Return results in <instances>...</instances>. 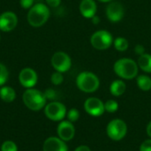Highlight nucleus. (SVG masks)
<instances>
[{"label":"nucleus","instance_id":"f257e3e1","mask_svg":"<svg viewBox=\"0 0 151 151\" xmlns=\"http://www.w3.org/2000/svg\"><path fill=\"white\" fill-rule=\"evenodd\" d=\"M113 70L115 73L125 80H132L138 74V64L131 58H120L115 62Z\"/></svg>","mask_w":151,"mask_h":151},{"label":"nucleus","instance_id":"f03ea898","mask_svg":"<svg viewBox=\"0 0 151 151\" xmlns=\"http://www.w3.org/2000/svg\"><path fill=\"white\" fill-rule=\"evenodd\" d=\"M50 18V10L44 4L39 3L33 5L27 13V21L34 27L44 25Z\"/></svg>","mask_w":151,"mask_h":151},{"label":"nucleus","instance_id":"7ed1b4c3","mask_svg":"<svg viewBox=\"0 0 151 151\" xmlns=\"http://www.w3.org/2000/svg\"><path fill=\"white\" fill-rule=\"evenodd\" d=\"M22 99L24 104L34 111H38L45 107L47 101L44 93L35 88H27L24 92Z\"/></svg>","mask_w":151,"mask_h":151},{"label":"nucleus","instance_id":"20e7f679","mask_svg":"<svg viewBox=\"0 0 151 151\" xmlns=\"http://www.w3.org/2000/svg\"><path fill=\"white\" fill-rule=\"evenodd\" d=\"M76 84L80 90L85 93H93L98 89L100 81L95 73L91 72H82L78 75Z\"/></svg>","mask_w":151,"mask_h":151},{"label":"nucleus","instance_id":"39448f33","mask_svg":"<svg viewBox=\"0 0 151 151\" xmlns=\"http://www.w3.org/2000/svg\"><path fill=\"white\" fill-rule=\"evenodd\" d=\"M90 42L95 49L104 50L110 48L113 43V38L110 32L106 30H98L91 35Z\"/></svg>","mask_w":151,"mask_h":151},{"label":"nucleus","instance_id":"423d86ee","mask_svg":"<svg viewBox=\"0 0 151 151\" xmlns=\"http://www.w3.org/2000/svg\"><path fill=\"white\" fill-rule=\"evenodd\" d=\"M127 132V126L125 121L122 119H113L111 120L107 127H106V133L109 138H111L113 141H120L122 140Z\"/></svg>","mask_w":151,"mask_h":151},{"label":"nucleus","instance_id":"0eeeda50","mask_svg":"<svg viewBox=\"0 0 151 151\" xmlns=\"http://www.w3.org/2000/svg\"><path fill=\"white\" fill-rule=\"evenodd\" d=\"M44 113L49 119L52 121H60L66 115V108L62 103L55 101L45 105Z\"/></svg>","mask_w":151,"mask_h":151},{"label":"nucleus","instance_id":"6e6552de","mask_svg":"<svg viewBox=\"0 0 151 151\" xmlns=\"http://www.w3.org/2000/svg\"><path fill=\"white\" fill-rule=\"evenodd\" d=\"M51 65L57 72L65 73L71 68L72 60L65 52L58 51L51 58Z\"/></svg>","mask_w":151,"mask_h":151},{"label":"nucleus","instance_id":"1a4fd4ad","mask_svg":"<svg viewBox=\"0 0 151 151\" xmlns=\"http://www.w3.org/2000/svg\"><path fill=\"white\" fill-rule=\"evenodd\" d=\"M84 109L88 114L93 117H99L105 111L104 104L96 97H89L84 103Z\"/></svg>","mask_w":151,"mask_h":151},{"label":"nucleus","instance_id":"9d476101","mask_svg":"<svg viewBox=\"0 0 151 151\" xmlns=\"http://www.w3.org/2000/svg\"><path fill=\"white\" fill-rule=\"evenodd\" d=\"M37 80L38 77L36 72L29 67L22 69L19 74V83L27 88H32L37 83Z\"/></svg>","mask_w":151,"mask_h":151},{"label":"nucleus","instance_id":"9b49d317","mask_svg":"<svg viewBox=\"0 0 151 151\" xmlns=\"http://www.w3.org/2000/svg\"><path fill=\"white\" fill-rule=\"evenodd\" d=\"M105 12L109 20L111 22H119L123 19L125 10L119 2H111L106 7Z\"/></svg>","mask_w":151,"mask_h":151},{"label":"nucleus","instance_id":"f8f14e48","mask_svg":"<svg viewBox=\"0 0 151 151\" xmlns=\"http://www.w3.org/2000/svg\"><path fill=\"white\" fill-rule=\"evenodd\" d=\"M18 24V18L12 12H4L0 15V30L10 32L13 30Z\"/></svg>","mask_w":151,"mask_h":151},{"label":"nucleus","instance_id":"ddd939ff","mask_svg":"<svg viewBox=\"0 0 151 151\" xmlns=\"http://www.w3.org/2000/svg\"><path fill=\"white\" fill-rule=\"evenodd\" d=\"M75 134V128L72 122L65 120L58 126V135L64 142L71 141Z\"/></svg>","mask_w":151,"mask_h":151},{"label":"nucleus","instance_id":"4468645a","mask_svg":"<svg viewBox=\"0 0 151 151\" xmlns=\"http://www.w3.org/2000/svg\"><path fill=\"white\" fill-rule=\"evenodd\" d=\"M43 151H68V148L65 142L61 140L59 137H49L45 140L43 146Z\"/></svg>","mask_w":151,"mask_h":151},{"label":"nucleus","instance_id":"2eb2a0df","mask_svg":"<svg viewBox=\"0 0 151 151\" xmlns=\"http://www.w3.org/2000/svg\"><path fill=\"white\" fill-rule=\"evenodd\" d=\"M96 4L94 0H82L80 4V12L87 19H91L96 13Z\"/></svg>","mask_w":151,"mask_h":151},{"label":"nucleus","instance_id":"dca6fc26","mask_svg":"<svg viewBox=\"0 0 151 151\" xmlns=\"http://www.w3.org/2000/svg\"><path fill=\"white\" fill-rule=\"evenodd\" d=\"M126 88H127V86H126V83L123 81L116 80V81H114L111 84L110 91H111L112 96H122L125 93Z\"/></svg>","mask_w":151,"mask_h":151},{"label":"nucleus","instance_id":"f3484780","mask_svg":"<svg viewBox=\"0 0 151 151\" xmlns=\"http://www.w3.org/2000/svg\"><path fill=\"white\" fill-rule=\"evenodd\" d=\"M0 98L5 103H12L16 98L15 90L8 86L2 87L0 88Z\"/></svg>","mask_w":151,"mask_h":151},{"label":"nucleus","instance_id":"a211bd4d","mask_svg":"<svg viewBox=\"0 0 151 151\" xmlns=\"http://www.w3.org/2000/svg\"><path fill=\"white\" fill-rule=\"evenodd\" d=\"M138 66L144 71L145 73H151V55L150 54H142L139 57Z\"/></svg>","mask_w":151,"mask_h":151},{"label":"nucleus","instance_id":"6ab92c4d","mask_svg":"<svg viewBox=\"0 0 151 151\" xmlns=\"http://www.w3.org/2000/svg\"><path fill=\"white\" fill-rule=\"evenodd\" d=\"M137 85L143 91L151 89V78L148 75H140L137 77Z\"/></svg>","mask_w":151,"mask_h":151},{"label":"nucleus","instance_id":"aec40b11","mask_svg":"<svg viewBox=\"0 0 151 151\" xmlns=\"http://www.w3.org/2000/svg\"><path fill=\"white\" fill-rule=\"evenodd\" d=\"M113 43H114V47L117 50L119 51H126L128 47H129V42L128 41L124 38V37H118L116 38L114 41H113Z\"/></svg>","mask_w":151,"mask_h":151},{"label":"nucleus","instance_id":"412c9836","mask_svg":"<svg viewBox=\"0 0 151 151\" xmlns=\"http://www.w3.org/2000/svg\"><path fill=\"white\" fill-rule=\"evenodd\" d=\"M104 109H105V111L110 112V113L116 112L119 109V104L115 100H108L104 104Z\"/></svg>","mask_w":151,"mask_h":151},{"label":"nucleus","instance_id":"4be33fe9","mask_svg":"<svg viewBox=\"0 0 151 151\" xmlns=\"http://www.w3.org/2000/svg\"><path fill=\"white\" fill-rule=\"evenodd\" d=\"M8 76H9V73H8L7 68L2 63H0V86L4 85L7 81Z\"/></svg>","mask_w":151,"mask_h":151},{"label":"nucleus","instance_id":"5701e85b","mask_svg":"<svg viewBox=\"0 0 151 151\" xmlns=\"http://www.w3.org/2000/svg\"><path fill=\"white\" fill-rule=\"evenodd\" d=\"M1 151H18V148L13 142L6 141L3 142L1 146Z\"/></svg>","mask_w":151,"mask_h":151},{"label":"nucleus","instance_id":"b1692460","mask_svg":"<svg viewBox=\"0 0 151 151\" xmlns=\"http://www.w3.org/2000/svg\"><path fill=\"white\" fill-rule=\"evenodd\" d=\"M80 118V112L77 109L75 108H73L71 109L68 112H67V119H68V121L73 123L75 121H77Z\"/></svg>","mask_w":151,"mask_h":151},{"label":"nucleus","instance_id":"393cba45","mask_svg":"<svg viewBox=\"0 0 151 151\" xmlns=\"http://www.w3.org/2000/svg\"><path fill=\"white\" fill-rule=\"evenodd\" d=\"M50 81L54 85H60L64 81V77L62 75V73L55 72L54 73H52V75L50 77Z\"/></svg>","mask_w":151,"mask_h":151},{"label":"nucleus","instance_id":"a878e982","mask_svg":"<svg viewBox=\"0 0 151 151\" xmlns=\"http://www.w3.org/2000/svg\"><path fill=\"white\" fill-rule=\"evenodd\" d=\"M44 96H45L46 99H50V100H53V99H55L56 96H57L55 90L52 89V88H48V89H46L45 92H44Z\"/></svg>","mask_w":151,"mask_h":151},{"label":"nucleus","instance_id":"bb28decb","mask_svg":"<svg viewBox=\"0 0 151 151\" xmlns=\"http://www.w3.org/2000/svg\"><path fill=\"white\" fill-rule=\"evenodd\" d=\"M140 151H151V139L146 140L142 143Z\"/></svg>","mask_w":151,"mask_h":151},{"label":"nucleus","instance_id":"cd10ccee","mask_svg":"<svg viewBox=\"0 0 151 151\" xmlns=\"http://www.w3.org/2000/svg\"><path fill=\"white\" fill-rule=\"evenodd\" d=\"M35 0H19V4L24 9H30L34 5Z\"/></svg>","mask_w":151,"mask_h":151},{"label":"nucleus","instance_id":"c85d7f7f","mask_svg":"<svg viewBox=\"0 0 151 151\" xmlns=\"http://www.w3.org/2000/svg\"><path fill=\"white\" fill-rule=\"evenodd\" d=\"M134 52L136 54H138L139 56L144 54L145 53V48H144V46H142V44H137L135 46V48H134Z\"/></svg>","mask_w":151,"mask_h":151},{"label":"nucleus","instance_id":"c756f323","mask_svg":"<svg viewBox=\"0 0 151 151\" xmlns=\"http://www.w3.org/2000/svg\"><path fill=\"white\" fill-rule=\"evenodd\" d=\"M45 1H46V3H47V4L49 6L53 7V8L58 7L61 3V0H45Z\"/></svg>","mask_w":151,"mask_h":151},{"label":"nucleus","instance_id":"7c9ffc66","mask_svg":"<svg viewBox=\"0 0 151 151\" xmlns=\"http://www.w3.org/2000/svg\"><path fill=\"white\" fill-rule=\"evenodd\" d=\"M74 151H91V150H90V149H89L88 146H86V145H81V146L77 147Z\"/></svg>","mask_w":151,"mask_h":151},{"label":"nucleus","instance_id":"2f4dec72","mask_svg":"<svg viewBox=\"0 0 151 151\" xmlns=\"http://www.w3.org/2000/svg\"><path fill=\"white\" fill-rule=\"evenodd\" d=\"M91 19H92V23H93L94 25H97V24H99V22H100V18H99L97 15L93 16V17L91 18Z\"/></svg>","mask_w":151,"mask_h":151},{"label":"nucleus","instance_id":"473e14b6","mask_svg":"<svg viewBox=\"0 0 151 151\" xmlns=\"http://www.w3.org/2000/svg\"><path fill=\"white\" fill-rule=\"evenodd\" d=\"M147 134H148V135L151 138V121L148 124V127H147Z\"/></svg>","mask_w":151,"mask_h":151},{"label":"nucleus","instance_id":"72a5a7b5","mask_svg":"<svg viewBox=\"0 0 151 151\" xmlns=\"http://www.w3.org/2000/svg\"><path fill=\"white\" fill-rule=\"evenodd\" d=\"M100 2H103V3H108V2H111V0H98Z\"/></svg>","mask_w":151,"mask_h":151}]
</instances>
